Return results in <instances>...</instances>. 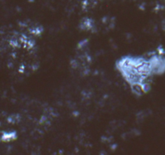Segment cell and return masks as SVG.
<instances>
[{
    "mask_svg": "<svg viewBox=\"0 0 165 155\" xmlns=\"http://www.w3.org/2000/svg\"><path fill=\"white\" fill-rule=\"evenodd\" d=\"M153 75H160L165 73V57L162 54H155L148 59Z\"/></svg>",
    "mask_w": 165,
    "mask_h": 155,
    "instance_id": "cell-1",
    "label": "cell"
},
{
    "mask_svg": "<svg viewBox=\"0 0 165 155\" xmlns=\"http://www.w3.org/2000/svg\"><path fill=\"white\" fill-rule=\"evenodd\" d=\"M93 28V21L92 20V19H83L81 23H80V28L82 30H91Z\"/></svg>",
    "mask_w": 165,
    "mask_h": 155,
    "instance_id": "cell-2",
    "label": "cell"
},
{
    "mask_svg": "<svg viewBox=\"0 0 165 155\" xmlns=\"http://www.w3.org/2000/svg\"><path fill=\"white\" fill-rule=\"evenodd\" d=\"M17 138V133L15 131L13 132H3L2 134V137H1V140L2 141H14Z\"/></svg>",
    "mask_w": 165,
    "mask_h": 155,
    "instance_id": "cell-3",
    "label": "cell"
},
{
    "mask_svg": "<svg viewBox=\"0 0 165 155\" xmlns=\"http://www.w3.org/2000/svg\"><path fill=\"white\" fill-rule=\"evenodd\" d=\"M130 89H131V91H132L133 94H135V95L137 96H141L144 94V92L143 91V88L141 87L140 84H135V85H131L130 86Z\"/></svg>",
    "mask_w": 165,
    "mask_h": 155,
    "instance_id": "cell-4",
    "label": "cell"
}]
</instances>
